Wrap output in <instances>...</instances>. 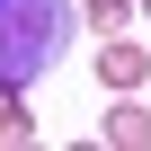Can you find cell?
I'll use <instances>...</instances> for the list:
<instances>
[{"label":"cell","instance_id":"5b68a950","mask_svg":"<svg viewBox=\"0 0 151 151\" xmlns=\"http://www.w3.org/2000/svg\"><path fill=\"white\" fill-rule=\"evenodd\" d=\"M89 27H98V36H116V27H124V0H89Z\"/></svg>","mask_w":151,"mask_h":151},{"label":"cell","instance_id":"277c9868","mask_svg":"<svg viewBox=\"0 0 151 151\" xmlns=\"http://www.w3.org/2000/svg\"><path fill=\"white\" fill-rule=\"evenodd\" d=\"M107 142L142 151V142H151V116H142V107H116V116H107Z\"/></svg>","mask_w":151,"mask_h":151},{"label":"cell","instance_id":"7a4b0ae2","mask_svg":"<svg viewBox=\"0 0 151 151\" xmlns=\"http://www.w3.org/2000/svg\"><path fill=\"white\" fill-rule=\"evenodd\" d=\"M98 71H107V89H142V71H151V53L116 36V45H98Z\"/></svg>","mask_w":151,"mask_h":151},{"label":"cell","instance_id":"6da1fadb","mask_svg":"<svg viewBox=\"0 0 151 151\" xmlns=\"http://www.w3.org/2000/svg\"><path fill=\"white\" fill-rule=\"evenodd\" d=\"M71 45V0H0V80H45Z\"/></svg>","mask_w":151,"mask_h":151},{"label":"cell","instance_id":"3957f363","mask_svg":"<svg viewBox=\"0 0 151 151\" xmlns=\"http://www.w3.org/2000/svg\"><path fill=\"white\" fill-rule=\"evenodd\" d=\"M27 133H36V116H27L18 80H0V142H27Z\"/></svg>","mask_w":151,"mask_h":151},{"label":"cell","instance_id":"8992f818","mask_svg":"<svg viewBox=\"0 0 151 151\" xmlns=\"http://www.w3.org/2000/svg\"><path fill=\"white\" fill-rule=\"evenodd\" d=\"M142 18H151V0H142Z\"/></svg>","mask_w":151,"mask_h":151}]
</instances>
